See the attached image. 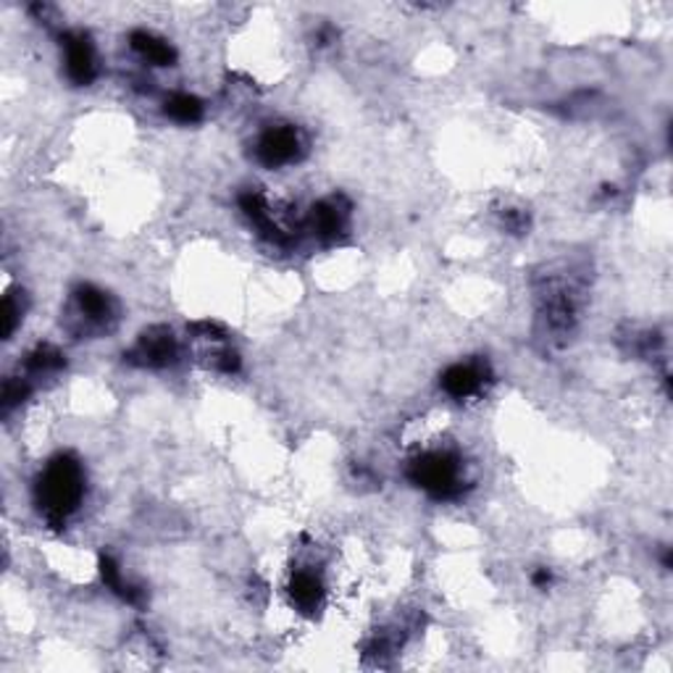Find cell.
<instances>
[{"mask_svg": "<svg viewBox=\"0 0 673 673\" xmlns=\"http://www.w3.org/2000/svg\"><path fill=\"white\" fill-rule=\"evenodd\" d=\"M579 290L568 279H548L540 292V319L550 335H572L579 319Z\"/></svg>", "mask_w": 673, "mask_h": 673, "instance_id": "5b68a950", "label": "cell"}, {"mask_svg": "<svg viewBox=\"0 0 673 673\" xmlns=\"http://www.w3.org/2000/svg\"><path fill=\"white\" fill-rule=\"evenodd\" d=\"M69 329L74 335H108L119 322V305L106 290L95 285H80L69 305Z\"/></svg>", "mask_w": 673, "mask_h": 673, "instance_id": "3957f363", "label": "cell"}, {"mask_svg": "<svg viewBox=\"0 0 673 673\" xmlns=\"http://www.w3.org/2000/svg\"><path fill=\"white\" fill-rule=\"evenodd\" d=\"M287 594H290L292 605L298 608L300 613L316 615L324 608L326 598L324 579L316 572H311V568H298V572H292L290 576Z\"/></svg>", "mask_w": 673, "mask_h": 673, "instance_id": "30bf717a", "label": "cell"}, {"mask_svg": "<svg viewBox=\"0 0 673 673\" xmlns=\"http://www.w3.org/2000/svg\"><path fill=\"white\" fill-rule=\"evenodd\" d=\"M130 48L147 67H175L177 63L175 45L166 40V37L156 35V32L134 29L130 35Z\"/></svg>", "mask_w": 673, "mask_h": 673, "instance_id": "8fae6325", "label": "cell"}, {"mask_svg": "<svg viewBox=\"0 0 673 673\" xmlns=\"http://www.w3.org/2000/svg\"><path fill=\"white\" fill-rule=\"evenodd\" d=\"M348 219H350V205L345 203L342 197L332 195L313 205L311 214H308L305 227L311 229V235L319 237L322 242H332V240H337L339 235H345V229H348Z\"/></svg>", "mask_w": 673, "mask_h": 673, "instance_id": "9c48e42d", "label": "cell"}, {"mask_svg": "<svg viewBox=\"0 0 673 673\" xmlns=\"http://www.w3.org/2000/svg\"><path fill=\"white\" fill-rule=\"evenodd\" d=\"M63 352L56 348V345H37L35 350L27 352L24 358V376L27 380H37V376H48L56 374V371L63 369Z\"/></svg>", "mask_w": 673, "mask_h": 673, "instance_id": "4fadbf2b", "label": "cell"}, {"mask_svg": "<svg viewBox=\"0 0 673 673\" xmlns=\"http://www.w3.org/2000/svg\"><path fill=\"white\" fill-rule=\"evenodd\" d=\"M22 313H24L22 298H16L14 292L5 295V300H3V339L14 337L16 326L22 324V319H24Z\"/></svg>", "mask_w": 673, "mask_h": 673, "instance_id": "9a60e30c", "label": "cell"}, {"mask_svg": "<svg viewBox=\"0 0 673 673\" xmlns=\"http://www.w3.org/2000/svg\"><path fill=\"white\" fill-rule=\"evenodd\" d=\"M100 576H103V581H106V587L111 589L113 594H119L124 602H130V605H137V602L143 600V592L124 579L119 563L113 561L111 555L100 557Z\"/></svg>", "mask_w": 673, "mask_h": 673, "instance_id": "5bb4252c", "label": "cell"}, {"mask_svg": "<svg viewBox=\"0 0 673 673\" xmlns=\"http://www.w3.org/2000/svg\"><path fill=\"white\" fill-rule=\"evenodd\" d=\"M408 479L410 484L419 486L432 500H450L464 497L469 477H466V464L455 450L445 447H426V450L416 453L408 460Z\"/></svg>", "mask_w": 673, "mask_h": 673, "instance_id": "7a4b0ae2", "label": "cell"}, {"mask_svg": "<svg viewBox=\"0 0 673 673\" xmlns=\"http://www.w3.org/2000/svg\"><path fill=\"white\" fill-rule=\"evenodd\" d=\"M503 221H505V229L513 235L527 232V227H529V216L524 214V211H505Z\"/></svg>", "mask_w": 673, "mask_h": 673, "instance_id": "2e32d148", "label": "cell"}, {"mask_svg": "<svg viewBox=\"0 0 673 673\" xmlns=\"http://www.w3.org/2000/svg\"><path fill=\"white\" fill-rule=\"evenodd\" d=\"M164 113L177 124H197L205 117V103L192 93H175L164 100Z\"/></svg>", "mask_w": 673, "mask_h": 673, "instance_id": "7c38bea8", "label": "cell"}, {"mask_svg": "<svg viewBox=\"0 0 673 673\" xmlns=\"http://www.w3.org/2000/svg\"><path fill=\"white\" fill-rule=\"evenodd\" d=\"M61 53H63V72L67 80L76 87L93 85L98 76V50L87 32L72 29L61 35Z\"/></svg>", "mask_w": 673, "mask_h": 673, "instance_id": "52a82bcc", "label": "cell"}, {"mask_svg": "<svg viewBox=\"0 0 673 673\" xmlns=\"http://www.w3.org/2000/svg\"><path fill=\"white\" fill-rule=\"evenodd\" d=\"M255 161L266 169H285V166L298 164L305 153V137L300 132V127L295 124H279L266 127L264 132L259 134L253 145Z\"/></svg>", "mask_w": 673, "mask_h": 673, "instance_id": "277c9868", "label": "cell"}, {"mask_svg": "<svg viewBox=\"0 0 673 673\" xmlns=\"http://www.w3.org/2000/svg\"><path fill=\"white\" fill-rule=\"evenodd\" d=\"M87 477L72 453H59L45 464L35 482V505L53 529L67 527L69 518L85 503Z\"/></svg>", "mask_w": 673, "mask_h": 673, "instance_id": "6da1fadb", "label": "cell"}, {"mask_svg": "<svg viewBox=\"0 0 673 673\" xmlns=\"http://www.w3.org/2000/svg\"><path fill=\"white\" fill-rule=\"evenodd\" d=\"M531 585H534L537 589H548L550 585H553V574H550L548 568H537V572L531 574Z\"/></svg>", "mask_w": 673, "mask_h": 673, "instance_id": "e0dca14e", "label": "cell"}, {"mask_svg": "<svg viewBox=\"0 0 673 673\" xmlns=\"http://www.w3.org/2000/svg\"><path fill=\"white\" fill-rule=\"evenodd\" d=\"M179 358V342L175 332L169 326H151L143 335L137 337V342L132 345L130 352H124V361L132 363L137 369H153L161 371L175 366Z\"/></svg>", "mask_w": 673, "mask_h": 673, "instance_id": "8992f818", "label": "cell"}, {"mask_svg": "<svg viewBox=\"0 0 673 673\" xmlns=\"http://www.w3.org/2000/svg\"><path fill=\"white\" fill-rule=\"evenodd\" d=\"M490 384H492V369L490 363L482 361V358L453 363V366H447L440 376L442 393L458 402L473 400V397L482 395Z\"/></svg>", "mask_w": 673, "mask_h": 673, "instance_id": "ba28073f", "label": "cell"}]
</instances>
